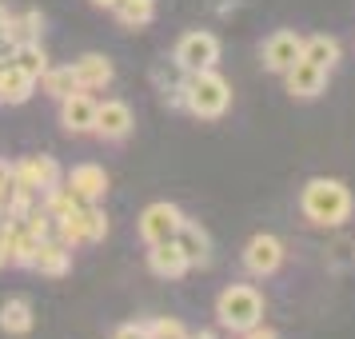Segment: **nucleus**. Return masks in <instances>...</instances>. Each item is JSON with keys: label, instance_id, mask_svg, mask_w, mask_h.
<instances>
[{"label": "nucleus", "instance_id": "obj_1", "mask_svg": "<svg viewBox=\"0 0 355 339\" xmlns=\"http://www.w3.org/2000/svg\"><path fill=\"white\" fill-rule=\"evenodd\" d=\"M300 211L315 227H343L355 211L352 188L336 176H311L300 192Z\"/></svg>", "mask_w": 355, "mask_h": 339}, {"label": "nucleus", "instance_id": "obj_2", "mask_svg": "<svg viewBox=\"0 0 355 339\" xmlns=\"http://www.w3.org/2000/svg\"><path fill=\"white\" fill-rule=\"evenodd\" d=\"M180 96H184V108L192 116L220 120L232 108V84L216 68H204V72H188V80L180 84Z\"/></svg>", "mask_w": 355, "mask_h": 339}, {"label": "nucleus", "instance_id": "obj_3", "mask_svg": "<svg viewBox=\"0 0 355 339\" xmlns=\"http://www.w3.org/2000/svg\"><path fill=\"white\" fill-rule=\"evenodd\" d=\"M216 320L224 323L232 336L252 331L256 323H263V295H259L252 284H232V288H224L220 299H216Z\"/></svg>", "mask_w": 355, "mask_h": 339}, {"label": "nucleus", "instance_id": "obj_4", "mask_svg": "<svg viewBox=\"0 0 355 339\" xmlns=\"http://www.w3.org/2000/svg\"><path fill=\"white\" fill-rule=\"evenodd\" d=\"M52 236L64 243V247H80V243H100L108 236V216L96 204H76L64 220H56Z\"/></svg>", "mask_w": 355, "mask_h": 339}, {"label": "nucleus", "instance_id": "obj_5", "mask_svg": "<svg viewBox=\"0 0 355 339\" xmlns=\"http://www.w3.org/2000/svg\"><path fill=\"white\" fill-rule=\"evenodd\" d=\"M12 180H17V192H33L44 195L52 188H60V164L52 156H24V160L12 164Z\"/></svg>", "mask_w": 355, "mask_h": 339}, {"label": "nucleus", "instance_id": "obj_6", "mask_svg": "<svg viewBox=\"0 0 355 339\" xmlns=\"http://www.w3.org/2000/svg\"><path fill=\"white\" fill-rule=\"evenodd\" d=\"M284 256H288L284 240L272 236V232H259V236H252L243 243V272L256 275V279H268V275H275L284 268Z\"/></svg>", "mask_w": 355, "mask_h": 339}, {"label": "nucleus", "instance_id": "obj_7", "mask_svg": "<svg viewBox=\"0 0 355 339\" xmlns=\"http://www.w3.org/2000/svg\"><path fill=\"white\" fill-rule=\"evenodd\" d=\"M176 64L184 72H204V68H216L220 64V40L204 28L196 33H184L176 44Z\"/></svg>", "mask_w": 355, "mask_h": 339}, {"label": "nucleus", "instance_id": "obj_8", "mask_svg": "<svg viewBox=\"0 0 355 339\" xmlns=\"http://www.w3.org/2000/svg\"><path fill=\"white\" fill-rule=\"evenodd\" d=\"M36 243H40V236H33V227L24 224L20 216H4V220H0V247H4V259H8V263L28 268Z\"/></svg>", "mask_w": 355, "mask_h": 339}, {"label": "nucleus", "instance_id": "obj_9", "mask_svg": "<svg viewBox=\"0 0 355 339\" xmlns=\"http://www.w3.org/2000/svg\"><path fill=\"white\" fill-rule=\"evenodd\" d=\"M180 224H184V211H180L176 204H168V200H160V204H148V208L140 211V236H144V243L176 240Z\"/></svg>", "mask_w": 355, "mask_h": 339}, {"label": "nucleus", "instance_id": "obj_10", "mask_svg": "<svg viewBox=\"0 0 355 339\" xmlns=\"http://www.w3.org/2000/svg\"><path fill=\"white\" fill-rule=\"evenodd\" d=\"M300 56H304V36L295 33V28H275L263 40V68L275 72V76H284Z\"/></svg>", "mask_w": 355, "mask_h": 339}, {"label": "nucleus", "instance_id": "obj_11", "mask_svg": "<svg viewBox=\"0 0 355 339\" xmlns=\"http://www.w3.org/2000/svg\"><path fill=\"white\" fill-rule=\"evenodd\" d=\"M327 76L331 72H323V68H315L311 60H295V64L284 72V88H288L291 100H320L323 92H327Z\"/></svg>", "mask_w": 355, "mask_h": 339}, {"label": "nucleus", "instance_id": "obj_12", "mask_svg": "<svg viewBox=\"0 0 355 339\" xmlns=\"http://www.w3.org/2000/svg\"><path fill=\"white\" fill-rule=\"evenodd\" d=\"M68 188V195L76 200V204H96V200H104V192H108V172L100 168V164H76L72 172H68V180H60Z\"/></svg>", "mask_w": 355, "mask_h": 339}, {"label": "nucleus", "instance_id": "obj_13", "mask_svg": "<svg viewBox=\"0 0 355 339\" xmlns=\"http://www.w3.org/2000/svg\"><path fill=\"white\" fill-rule=\"evenodd\" d=\"M136 128V116H132V108L124 104V100H104V104H96V136H104V140H124L128 132Z\"/></svg>", "mask_w": 355, "mask_h": 339}, {"label": "nucleus", "instance_id": "obj_14", "mask_svg": "<svg viewBox=\"0 0 355 339\" xmlns=\"http://www.w3.org/2000/svg\"><path fill=\"white\" fill-rule=\"evenodd\" d=\"M60 124H64L72 136L96 128V100L88 92H72V96L60 100Z\"/></svg>", "mask_w": 355, "mask_h": 339}, {"label": "nucleus", "instance_id": "obj_15", "mask_svg": "<svg viewBox=\"0 0 355 339\" xmlns=\"http://www.w3.org/2000/svg\"><path fill=\"white\" fill-rule=\"evenodd\" d=\"M176 247L184 252L188 268H208V263H211V240H208V232L196 224V220H184V224H180Z\"/></svg>", "mask_w": 355, "mask_h": 339}, {"label": "nucleus", "instance_id": "obj_16", "mask_svg": "<svg viewBox=\"0 0 355 339\" xmlns=\"http://www.w3.org/2000/svg\"><path fill=\"white\" fill-rule=\"evenodd\" d=\"M148 268L160 279H180L188 272V259L176 247V240H164V243H148Z\"/></svg>", "mask_w": 355, "mask_h": 339}, {"label": "nucleus", "instance_id": "obj_17", "mask_svg": "<svg viewBox=\"0 0 355 339\" xmlns=\"http://www.w3.org/2000/svg\"><path fill=\"white\" fill-rule=\"evenodd\" d=\"M28 268L40 272V275H68V268H72V252H68L56 236H49V240L36 243L33 263H28Z\"/></svg>", "mask_w": 355, "mask_h": 339}, {"label": "nucleus", "instance_id": "obj_18", "mask_svg": "<svg viewBox=\"0 0 355 339\" xmlns=\"http://www.w3.org/2000/svg\"><path fill=\"white\" fill-rule=\"evenodd\" d=\"M72 72H76V80H80L84 92H92V88H108L116 76V68L108 56H100V52H84L80 60L72 64Z\"/></svg>", "mask_w": 355, "mask_h": 339}, {"label": "nucleus", "instance_id": "obj_19", "mask_svg": "<svg viewBox=\"0 0 355 339\" xmlns=\"http://www.w3.org/2000/svg\"><path fill=\"white\" fill-rule=\"evenodd\" d=\"M304 60H311V64L323 68V72H336L339 60H343V44H339L336 36H327V33L304 36Z\"/></svg>", "mask_w": 355, "mask_h": 339}, {"label": "nucleus", "instance_id": "obj_20", "mask_svg": "<svg viewBox=\"0 0 355 339\" xmlns=\"http://www.w3.org/2000/svg\"><path fill=\"white\" fill-rule=\"evenodd\" d=\"M0 331L4 336H28L33 331V304L28 299H4V307H0Z\"/></svg>", "mask_w": 355, "mask_h": 339}, {"label": "nucleus", "instance_id": "obj_21", "mask_svg": "<svg viewBox=\"0 0 355 339\" xmlns=\"http://www.w3.org/2000/svg\"><path fill=\"white\" fill-rule=\"evenodd\" d=\"M112 12L124 28H144V24H152V17H156V0H116Z\"/></svg>", "mask_w": 355, "mask_h": 339}, {"label": "nucleus", "instance_id": "obj_22", "mask_svg": "<svg viewBox=\"0 0 355 339\" xmlns=\"http://www.w3.org/2000/svg\"><path fill=\"white\" fill-rule=\"evenodd\" d=\"M12 64H17L20 72H28L33 80H40V76L49 72V56L40 49V40H28V44H17V49H12Z\"/></svg>", "mask_w": 355, "mask_h": 339}, {"label": "nucleus", "instance_id": "obj_23", "mask_svg": "<svg viewBox=\"0 0 355 339\" xmlns=\"http://www.w3.org/2000/svg\"><path fill=\"white\" fill-rule=\"evenodd\" d=\"M40 88H44L49 96H56V100L72 96V92H84L80 80H76V72H72V64H64V68H49V72L40 76Z\"/></svg>", "mask_w": 355, "mask_h": 339}, {"label": "nucleus", "instance_id": "obj_24", "mask_svg": "<svg viewBox=\"0 0 355 339\" xmlns=\"http://www.w3.org/2000/svg\"><path fill=\"white\" fill-rule=\"evenodd\" d=\"M40 33H44V17L40 12H24V17H12L8 40L12 44H28V40H40Z\"/></svg>", "mask_w": 355, "mask_h": 339}, {"label": "nucleus", "instance_id": "obj_25", "mask_svg": "<svg viewBox=\"0 0 355 339\" xmlns=\"http://www.w3.org/2000/svg\"><path fill=\"white\" fill-rule=\"evenodd\" d=\"M148 336L152 339H188V327L180 320H168V315H160V320L148 323Z\"/></svg>", "mask_w": 355, "mask_h": 339}, {"label": "nucleus", "instance_id": "obj_26", "mask_svg": "<svg viewBox=\"0 0 355 339\" xmlns=\"http://www.w3.org/2000/svg\"><path fill=\"white\" fill-rule=\"evenodd\" d=\"M17 195V180H12V164H0V211H8Z\"/></svg>", "mask_w": 355, "mask_h": 339}, {"label": "nucleus", "instance_id": "obj_27", "mask_svg": "<svg viewBox=\"0 0 355 339\" xmlns=\"http://www.w3.org/2000/svg\"><path fill=\"white\" fill-rule=\"evenodd\" d=\"M112 339H152L148 336V323H124V327H116Z\"/></svg>", "mask_w": 355, "mask_h": 339}, {"label": "nucleus", "instance_id": "obj_28", "mask_svg": "<svg viewBox=\"0 0 355 339\" xmlns=\"http://www.w3.org/2000/svg\"><path fill=\"white\" fill-rule=\"evenodd\" d=\"M243 339H279V336H275L272 327H263V323H256L252 331H243Z\"/></svg>", "mask_w": 355, "mask_h": 339}, {"label": "nucleus", "instance_id": "obj_29", "mask_svg": "<svg viewBox=\"0 0 355 339\" xmlns=\"http://www.w3.org/2000/svg\"><path fill=\"white\" fill-rule=\"evenodd\" d=\"M8 33H12V17L0 8V44H12V40H8Z\"/></svg>", "mask_w": 355, "mask_h": 339}, {"label": "nucleus", "instance_id": "obj_30", "mask_svg": "<svg viewBox=\"0 0 355 339\" xmlns=\"http://www.w3.org/2000/svg\"><path fill=\"white\" fill-rule=\"evenodd\" d=\"M92 4H96V8H108V12L116 8V0H92Z\"/></svg>", "mask_w": 355, "mask_h": 339}, {"label": "nucleus", "instance_id": "obj_31", "mask_svg": "<svg viewBox=\"0 0 355 339\" xmlns=\"http://www.w3.org/2000/svg\"><path fill=\"white\" fill-rule=\"evenodd\" d=\"M188 339H216L211 331H188Z\"/></svg>", "mask_w": 355, "mask_h": 339}, {"label": "nucleus", "instance_id": "obj_32", "mask_svg": "<svg viewBox=\"0 0 355 339\" xmlns=\"http://www.w3.org/2000/svg\"><path fill=\"white\" fill-rule=\"evenodd\" d=\"M0 268H8V259H4V247H0Z\"/></svg>", "mask_w": 355, "mask_h": 339}, {"label": "nucleus", "instance_id": "obj_33", "mask_svg": "<svg viewBox=\"0 0 355 339\" xmlns=\"http://www.w3.org/2000/svg\"><path fill=\"white\" fill-rule=\"evenodd\" d=\"M236 339H243V336H236Z\"/></svg>", "mask_w": 355, "mask_h": 339}]
</instances>
